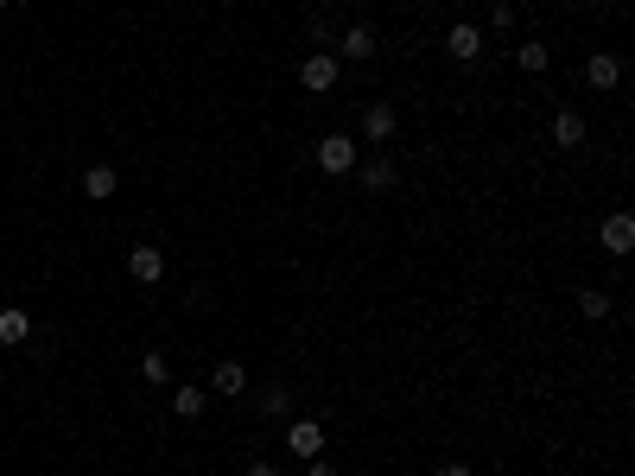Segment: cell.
<instances>
[{
  "label": "cell",
  "instance_id": "cb8c5ba5",
  "mask_svg": "<svg viewBox=\"0 0 635 476\" xmlns=\"http://www.w3.org/2000/svg\"><path fill=\"white\" fill-rule=\"evenodd\" d=\"M0 6H13V0H0Z\"/></svg>",
  "mask_w": 635,
  "mask_h": 476
},
{
  "label": "cell",
  "instance_id": "277c9868",
  "mask_svg": "<svg viewBox=\"0 0 635 476\" xmlns=\"http://www.w3.org/2000/svg\"><path fill=\"white\" fill-rule=\"evenodd\" d=\"M286 445H292L299 464H312V458H324V426H318V419H292V426H286Z\"/></svg>",
  "mask_w": 635,
  "mask_h": 476
},
{
  "label": "cell",
  "instance_id": "9a60e30c",
  "mask_svg": "<svg viewBox=\"0 0 635 476\" xmlns=\"http://www.w3.org/2000/svg\"><path fill=\"white\" fill-rule=\"evenodd\" d=\"M363 185H369V191H387V185H394V159H387V153L363 165Z\"/></svg>",
  "mask_w": 635,
  "mask_h": 476
},
{
  "label": "cell",
  "instance_id": "8992f818",
  "mask_svg": "<svg viewBox=\"0 0 635 476\" xmlns=\"http://www.w3.org/2000/svg\"><path fill=\"white\" fill-rule=\"evenodd\" d=\"M598 241H604V254H630L635 248V217L630 210H610L604 229H598Z\"/></svg>",
  "mask_w": 635,
  "mask_h": 476
},
{
  "label": "cell",
  "instance_id": "2e32d148",
  "mask_svg": "<svg viewBox=\"0 0 635 476\" xmlns=\"http://www.w3.org/2000/svg\"><path fill=\"white\" fill-rule=\"evenodd\" d=\"M26 337H32L26 312H0V344H26Z\"/></svg>",
  "mask_w": 635,
  "mask_h": 476
},
{
  "label": "cell",
  "instance_id": "7c38bea8",
  "mask_svg": "<svg viewBox=\"0 0 635 476\" xmlns=\"http://www.w3.org/2000/svg\"><path fill=\"white\" fill-rule=\"evenodd\" d=\"M376 51H381V38L369 32V26H350V32H344V58L363 64V58H376Z\"/></svg>",
  "mask_w": 635,
  "mask_h": 476
},
{
  "label": "cell",
  "instance_id": "603a6c76",
  "mask_svg": "<svg viewBox=\"0 0 635 476\" xmlns=\"http://www.w3.org/2000/svg\"><path fill=\"white\" fill-rule=\"evenodd\" d=\"M439 476H471V471L464 464H439Z\"/></svg>",
  "mask_w": 635,
  "mask_h": 476
},
{
  "label": "cell",
  "instance_id": "30bf717a",
  "mask_svg": "<svg viewBox=\"0 0 635 476\" xmlns=\"http://www.w3.org/2000/svg\"><path fill=\"white\" fill-rule=\"evenodd\" d=\"M210 387H217V394H249V368H242L236 356H223L217 375H210Z\"/></svg>",
  "mask_w": 635,
  "mask_h": 476
},
{
  "label": "cell",
  "instance_id": "5b68a950",
  "mask_svg": "<svg viewBox=\"0 0 635 476\" xmlns=\"http://www.w3.org/2000/svg\"><path fill=\"white\" fill-rule=\"evenodd\" d=\"M483 38H490L483 26H471V19H458V26L445 32V51H451L458 64H471V58H483Z\"/></svg>",
  "mask_w": 635,
  "mask_h": 476
},
{
  "label": "cell",
  "instance_id": "7a4b0ae2",
  "mask_svg": "<svg viewBox=\"0 0 635 476\" xmlns=\"http://www.w3.org/2000/svg\"><path fill=\"white\" fill-rule=\"evenodd\" d=\"M337 77H344V64H337V58H324V51L299 64V83H305L312 96H331V90H337Z\"/></svg>",
  "mask_w": 635,
  "mask_h": 476
},
{
  "label": "cell",
  "instance_id": "ac0fdd59",
  "mask_svg": "<svg viewBox=\"0 0 635 476\" xmlns=\"http://www.w3.org/2000/svg\"><path fill=\"white\" fill-rule=\"evenodd\" d=\"M260 413L286 419V413H292V387H267V394H260Z\"/></svg>",
  "mask_w": 635,
  "mask_h": 476
},
{
  "label": "cell",
  "instance_id": "52a82bcc",
  "mask_svg": "<svg viewBox=\"0 0 635 476\" xmlns=\"http://www.w3.org/2000/svg\"><path fill=\"white\" fill-rule=\"evenodd\" d=\"M585 133H591V127H585L578 109H559V115H553V146H559V153H578V146H585Z\"/></svg>",
  "mask_w": 635,
  "mask_h": 476
},
{
  "label": "cell",
  "instance_id": "44dd1931",
  "mask_svg": "<svg viewBox=\"0 0 635 476\" xmlns=\"http://www.w3.org/2000/svg\"><path fill=\"white\" fill-rule=\"evenodd\" d=\"M249 476H280V464H267V458H254V464H249Z\"/></svg>",
  "mask_w": 635,
  "mask_h": 476
},
{
  "label": "cell",
  "instance_id": "9c48e42d",
  "mask_svg": "<svg viewBox=\"0 0 635 476\" xmlns=\"http://www.w3.org/2000/svg\"><path fill=\"white\" fill-rule=\"evenodd\" d=\"M585 83H591V90H617V83H623V58L598 51V58L585 64Z\"/></svg>",
  "mask_w": 635,
  "mask_h": 476
},
{
  "label": "cell",
  "instance_id": "4fadbf2b",
  "mask_svg": "<svg viewBox=\"0 0 635 476\" xmlns=\"http://www.w3.org/2000/svg\"><path fill=\"white\" fill-rule=\"evenodd\" d=\"M514 64H521V70H534V77H540V70H546V64H553V51H546V38H527V45H521V51H514Z\"/></svg>",
  "mask_w": 635,
  "mask_h": 476
},
{
  "label": "cell",
  "instance_id": "e0dca14e",
  "mask_svg": "<svg viewBox=\"0 0 635 476\" xmlns=\"http://www.w3.org/2000/svg\"><path fill=\"white\" fill-rule=\"evenodd\" d=\"M578 312H585V318H610V292L585 286V292H578Z\"/></svg>",
  "mask_w": 635,
  "mask_h": 476
},
{
  "label": "cell",
  "instance_id": "5bb4252c",
  "mask_svg": "<svg viewBox=\"0 0 635 476\" xmlns=\"http://www.w3.org/2000/svg\"><path fill=\"white\" fill-rule=\"evenodd\" d=\"M204 400H210L204 387H172V413H178V419H197V413H204Z\"/></svg>",
  "mask_w": 635,
  "mask_h": 476
},
{
  "label": "cell",
  "instance_id": "8fae6325",
  "mask_svg": "<svg viewBox=\"0 0 635 476\" xmlns=\"http://www.w3.org/2000/svg\"><path fill=\"white\" fill-rule=\"evenodd\" d=\"M115 185H122V178H115V165H90V172H83V191H90L96 204H109V197H115Z\"/></svg>",
  "mask_w": 635,
  "mask_h": 476
},
{
  "label": "cell",
  "instance_id": "d6986e66",
  "mask_svg": "<svg viewBox=\"0 0 635 476\" xmlns=\"http://www.w3.org/2000/svg\"><path fill=\"white\" fill-rule=\"evenodd\" d=\"M165 375H172V368H165V356H159V350H146V356H140V381H153V387H159Z\"/></svg>",
  "mask_w": 635,
  "mask_h": 476
},
{
  "label": "cell",
  "instance_id": "3957f363",
  "mask_svg": "<svg viewBox=\"0 0 635 476\" xmlns=\"http://www.w3.org/2000/svg\"><path fill=\"white\" fill-rule=\"evenodd\" d=\"M127 273H133L140 286H159V280H165V254H159L153 241H133V248H127Z\"/></svg>",
  "mask_w": 635,
  "mask_h": 476
},
{
  "label": "cell",
  "instance_id": "7402d4cb",
  "mask_svg": "<svg viewBox=\"0 0 635 476\" xmlns=\"http://www.w3.org/2000/svg\"><path fill=\"white\" fill-rule=\"evenodd\" d=\"M305 476H337V471H331L324 458H312V464H305Z\"/></svg>",
  "mask_w": 635,
  "mask_h": 476
},
{
  "label": "cell",
  "instance_id": "ba28073f",
  "mask_svg": "<svg viewBox=\"0 0 635 476\" xmlns=\"http://www.w3.org/2000/svg\"><path fill=\"white\" fill-rule=\"evenodd\" d=\"M363 140H376V146L394 140V102H369L363 109Z\"/></svg>",
  "mask_w": 635,
  "mask_h": 476
},
{
  "label": "cell",
  "instance_id": "ffe728a7",
  "mask_svg": "<svg viewBox=\"0 0 635 476\" xmlns=\"http://www.w3.org/2000/svg\"><path fill=\"white\" fill-rule=\"evenodd\" d=\"M508 26H514V6H508V0H496V13H490V32H508Z\"/></svg>",
  "mask_w": 635,
  "mask_h": 476
},
{
  "label": "cell",
  "instance_id": "6da1fadb",
  "mask_svg": "<svg viewBox=\"0 0 635 476\" xmlns=\"http://www.w3.org/2000/svg\"><path fill=\"white\" fill-rule=\"evenodd\" d=\"M318 165H324L331 178H350V172H356V140H350V133H324V140H318Z\"/></svg>",
  "mask_w": 635,
  "mask_h": 476
}]
</instances>
